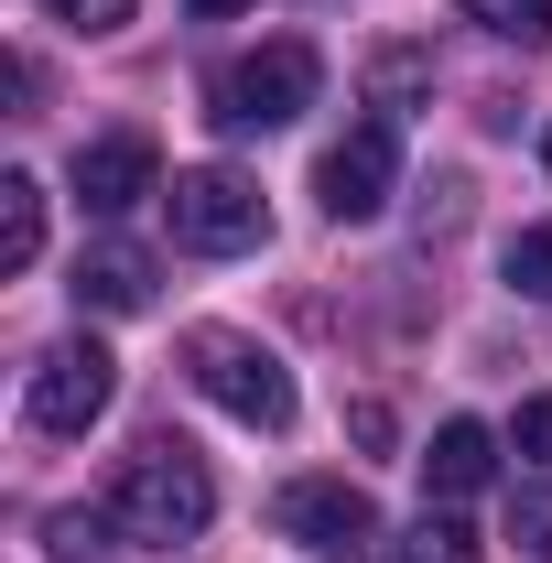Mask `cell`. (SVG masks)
I'll list each match as a JSON object with an SVG mask.
<instances>
[{
    "label": "cell",
    "mask_w": 552,
    "mask_h": 563,
    "mask_svg": "<svg viewBox=\"0 0 552 563\" xmlns=\"http://www.w3.org/2000/svg\"><path fill=\"white\" fill-rule=\"evenodd\" d=\"M33 261H44V185L0 174V272H33Z\"/></svg>",
    "instance_id": "8fae6325"
},
{
    "label": "cell",
    "mask_w": 552,
    "mask_h": 563,
    "mask_svg": "<svg viewBox=\"0 0 552 563\" xmlns=\"http://www.w3.org/2000/svg\"><path fill=\"white\" fill-rule=\"evenodd\" d=\"M466 22H487L498 44H552V0H466Z\"/></svg>",
    "instance_id": "5bb4252c"
},
{
    "label": "cell",
    "mask_w": 552,
    "mask_h": 563,
    "mask_svg": "<svg viewBox=\"0 0 552 563\" xmlns=\"http://www.w3.org/2000/svg\"><path fill=\"white\" fill-rule=\"evenodd\" d=\"M109 401H120V357L98 347V336H66V347L33 357V390H22L33 433H87Z\"/></svg>",
    "instance_id": "8992f818"
},
{
    "label": "cell",
    "mask_w": 552,
    "mask_h": 563,
    "mask_svg": "<svg viewBox=\"0 0 552 563\" xmlns=\"http://www.w3.org/2000/svg\"><path fill=\"white\" fill-rule=\"evenodd\" d=\"M152 185H163V152H152L141 131H98V141H76V207H87V217H131Z\"/></svg>",
    "instance_id": "ba28073f"
},
{
    "label": "cell",
    "mask_w": 552,
    "mask_h": 563,
    "mask_svg": "<svg viewBox=\"0 0 552 563\" xmlns=\"http://www.w3.org/2000/svg\"><path fill=\"white\" fill-rule=\"evenodd\" d=\"M542 174H552V120H542Z\"/></svg>",
    "instance_id": "ffe728a7"
},
{
    "label": "cell",
    "mask_w": 552,
    "mask_h": 563,
    "mask_svg": "<svg viewBox=\"0 0 552 563\" xmlns=\"http://www.w3.org/2000/svg\"><path fill=\"white\" fill-rule=\"evenodd\" d=\"M390 185H401V131H390V120H357V131L314 163V207L336 217V228L379 217V207H390Z\"/></svg>",
    "instance_id": "52a82bcc"
},
{
    "label": "cell",
    "mask_w": 552,
    "mask_h": 563,
    "mask_svg": "<svg viewBox=\"0 0 552 563\" xmlns=\"http://www.w3.org/2000/svg\"><path fill=\"white\" fill-rule=\"evenodd\" d=\"M207 520H217V477H207V455L174 444V433H152L120 466V488H109V531L141 542V553H185Z\"/></svg>",
    "instance_id": "6da1fadb"
},
{
    "label": "cell",
    "mask_w": 552,
    "mask_h": 563,
    "mask_svg": "<svg viewBox=\"0 0 552 563\" xmlns=\"http://www.w3.org/2000/svg\"><path fill=\"white\" fill-rule=\"evenodd\" d=\"M76 303H87V314H141V303H152V250L98 239V250L76 261Z\"/></svg>",
    "instance_id": "30bf717a"
},
{
    "label": "cell",
    "mask_w": 552,
    "mask_h": 563,
    "mask_svg": "<svg viewBox=\"0 0 552 563\" xmlns=\"http://www.w3.org/2000/svg\"><path fill=\"white\" fill-rule=\"evenodd\" d=\"M174 239L185 250H207V261H239V250H261L272 239V207H261V185L250 174H228V163H196V174H174Z\"/></svg>",
    "instance_id": "277c9868"
},
{
    "label": "cell",
    "mask_w": 552,
    "mask_h": 563,
    "mask_svg": "<svg viewBox=\"0 0 552 563\" xmlns=\"http://www.w3.org/2000/svg\"><path fill=\"white\" fill-rule=\"evenodd\" d=\"M185 379H196L228 422H250V433H292V412H303V401H292V368H281L261 336H239V325H196V336H185Z\"/></svg>",
    "instance_id": "7a4b0ae2"
},
{
    "label": "cell",
    "mask_w": 552,
    "mask_h": 563,
    "mask_svg": "<svg viewBox=\"0 0 552 563\" xmlns=\"http://www.w3.org/2000/svg\"><path fill=\"white\" fill-rule=\"evenodd\" d=\"M185 11H207V22H228V11H250V0H185Z\"/></svg>",
    "instance_id": "d6986e66"
},
{
    "label": "cell",
    "mask_w": 552,
    "mask_h": 563,
    "mask_svg": "<svg viewBox=\"0 0 552 563\" xmlns=\"http://www.w3.org/2000/svg\"><path fill=\"white\" fill-rule=\"evenodd\" d=\"M487 477H498V433H487V422L455 412L433 444H422V498H477Z\"/></svg>",
    "instance_id": "9c48e42d"
},
{
    "label": "cell",
    "mask_w": 552,
    "mask_h": 563,
    "mask_svg": "<svg viewBox=\"0 0 552 563\" xmlns=\"http://www.w3.org/2000/svg\"><path fill=\"white\" fill-rule=\"evenodd\" d=\"M44 11H55L66 33H120V22H131V0H44Z\"/></svg>",
    "instance_id": "e0dca14e"
},
{
    "label": "cell",
    "mask_w": 552,
    "mask_h": 563,
    "mask_svg": "<svg viewBox=\"0 0 552 563\" xmlns=\"http://www.w3.org/2000/svg\"><path fill=\"white\" fill-rule=\"evenodd\" d=\"M314 87H325V55H314L303 33H281L261 55H239L207 98H217V131H292V120L314 109Z\"/></svg>",
    "instance_id": "3957f363"
},
{
    "label": "cell",
    "mask_w": 552,
    "mask_h": 563,
    "mask_svg": "<svg viewBox=\"0 0 552 563\" xmlns=\"http://www.w3.org/2000/svg\"><path fill=\"white\" fill-rule=\"evenodd\" d=\"M272 531H281V542H303L314 563L379 553V509H368V488H357V477H292V488L272 498Z\"/></svg>",
    "instance_id": "5b68a950"
},
{
    "label": "cell",
    "mask_w": 552,
    "mask_h": 563,
    "mask_svg": "<svg viewBox=\"0 0 552 563\" xmlns=\"http://www.w3.org/2000/svg\"><path fill=\"white\" fill-rule=\"evenodd\" d=\"M422 87V55H379V98H412Z\"/></svg>",
    "instance_id": "ac0fdd59"
},
{
    "label": "cell",
    "mask_w": 552,
    "mask_h": 563,
    "mask_svg": "<svg viewBox=\"0 0 552 563\" xmlns=\"http://www.w3.org/2000/svg\"><path fill=\"white\" fill-rule=\"evenodd\" d=\"M498 272L520 282V292H531V303H552V217H531V228H520V239H509V250H498Z\"/></svg>",
    "instance_id": "4fadbf2b"
},
{
    "label": "cell",
    "mask_w": 552,
    "mask_h": 563,
    "mask_svg": "<svg viewBox=\"0 0 552 563\" xmlns=\"http://www.w3.org/2000/svg\"><path fill=\"white\" fill-rule=\"evenodd\" d=\"M509 444H520V455H531V466L552 477V390H542V401H520V422H509Z\"/></svg>",
    "instance_id": "2e32d148"
},
{
    "label": "cell",
    "mask_w": 552,
    "mask_h": 563,
    "mask_svg": "<svg viewBox=\"0 0 552 563\" xmlns=\"http://www.w3.org/2000/svg\"><path fill=\"white\" fill-rule=\"evenodd\" d=\"M379 563H477V531H466V520H433V509H422L401 542H379Z\"/></svg>",
    "instance_id": "7c38bea8"
},
{
    "label": "cell",
    "mask_w": 552,
    "mask_h": 563,
    "mask_svg": "<svg viewBox=\"0 0 552 563\" xmlns=\"http://www.w3.org/2000/svg\"><path fill=\"white\" fill-rule=\"evenodd\" d=\"M509 520H520V542L552 553V477H520V488H509Z\"/></svg>",
    "instance_id": "9a60e30c"
}]
</instances>
